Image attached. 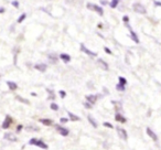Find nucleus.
Listing matches in <instances>:
<instances>
[{"label":"nucleus","mask_w":161,"mask_h":150,"mask_svg":"<svg viewBox=\"0 0 161 150\" xmlns=\"http://www.w3.org/2000/svg\"><path fill=\"white\" fill-rule=\"evenodd\" d=\"M30 143L31 145H36V146H38V147H41L42 149H47V146L45 145L43 141H41V140H36V139H32L31 141H30Z\"/></svg>","instance_id":"1"},{"label":"nucleus","mask_w":161,"mask_h":150,"mask_svg":"<svg viewBox=\"0 0 161 150\" xmlns=\"http://www.w3.org/2000/svg\"><path fill=\"white\" fill-rule=\"evenodd\" d=\"M134 10L136 12H139V14H146V9L140 3H135L134 5Z\"/></svg>","instance_id":"2"},{"label":"nucleus","mask_w":161,"mask_h":150,"mask_svg":"<svg viewBox=\"0 0 161 150\" xmlns=\"http://www.w3.org/2000/svg\"><path fill=\"white\" fill-rule=\"evenodd\" d=\"M87 7H88V9H93V10H95L96 12H98L101 16H103V9L102 8H99V7H97V6H94V5H91V3H88L87 5Z\"/></svg>","instance_id":"3"},{"label":"nucleus","mask_w":161,"mask_h":150,"mask_svg":"<svg viewBox=\"0 0 161 150\" xmlns=\"http://www.w3.org/2000/svg\"><path fill=\"white\" fill-rule=\"evenodd\" d=\"M117 132H118L119 137H120L121 139H124V140L127 139V132H126V130H124L123 128H117Z\"/></svg>","instance_id":"4"},{"label":"nucleus","mask_w":161,"mask_h":150,"mask_svg":"<svg viewBox=\"0 0 161 150\" xmlns=\"http://www.w3.org/2000/svg\"><path fill=\"white\" fill-rule=\"evenodd\" d=\"M11 118H10L9 116H7L6 117V119H5V121H3V128H5V129H7V128H9V126L11 125Z\"/></svg>","instance_id":"5"},{"label":"nucleus","mask_w":161,"mask_h":150,"mask_svg":"<svg viewBox=\"0 0 161 150\" xmlns=\"http://www.w3.org/2000/svg\"><path fill=\"white\" fill-rule=\"evenodd\" d=\"M80 50H82V51H84L85 52L86 54H88V55H92V56H96V53H95V52H92V51H90V50L88 49H86V47L85 45H80Z\"/></svg>","instance_id":"6"},{"label":"nucleus","mask_w":161,"mask_h":150,"mask_svg":"<svg viewBox=\"0 0 161 150\" xmlns=\"http://www.w3.org/2000/svg\"><path fill=\"white\" fill-rule=\"evenodd\" d=\"M147 134L149 135V136L151 137V138L153 139L154 141H156V140H158V137L156 136V134H154V132L152 131V130L150 129V128H147Z\"/></svg>","instance_id":"7"},{"label":"nucleus","mask_w":161,"mask_h":150,"mask_svg":"<svg viewBox=\"0 0 161 150\" xmlns=\"http://www.w3.org/2000/svg\"><path fill=\"white\" fill-rule=\"evenodd\" d=\"M56 128H58V130H60L61 135H63V136H67V135H69V130L67 129H64V128L60 127V126H58Z\"/></svg>","instance_id":"8"},{"label":"nucleus","mask_w":161,"mask_h":150,"mask_svg":"<svg viewBox=\"0 0 161 150\" xmlns=\"http://www.w3.org/2000/svg\"><path fill=\"white\" fill-rule=\"evenodd\" d=\"M7 84H8V86H9L10 90H17V87H18V85H17V84L14 83V82L8 81V82H7Z\"/></svg>","instance_id":"9"},{"label":"nucleus","mask_w":161,"mask_h":150,"mask_svg":"<svg viewBox=\"0 0 161 150\" xmlns=\"http://www.w3.org/2000/svg\"><path fill=\"white\" fill-rule=\"evenodd\" d=\"M36 69H39V71H45L47 69V65L45 64H38V65H36Z\"/></svg>","instance_id":"10"},{"label":"nucleus","mask_w":161,"mask_h":150,"mask_svg":"<svg viewBox=\"0 0 161 150\" xmlns=\"http://www.w3.org/2000/svg\"><path fill=\"white\" fill-rule=\"evenodd\" d=\"M61 58L65 62H69L71 61V56L67 55V54H61Z\"/></svg>","instance_id":"11"},{"label":"nucleus","mask_w":161,"mask_h":150,"mask_svg":"<svg viewBox=\"0 0 161 150\" xmlns=\"http://www.w3.org/2000/svg\"><path fill=\"white\" fill-rule=\"evenodd\" d=\"M6 138L10 139V140H12V141H16L17 140L16 136H14V135H12V134H7V135H6Z\"/></svg>","instance_id":"12"},{"label":"nucleus","mask_w":161,"mask_h":150,"mask_svg":"<svg viewBox=\"0 0 161 150\" xmlns=\"http://www.w3.org/2000/svg\"><path fill=\"white\" fill-rule=\"evenodd\" d=\"M86 98H87V101L91 102L92 104L95 103V101H96V96H93V95H91V96H87Z\"/></svg>","instance_id":"13"},{"label":"nucleus","mask_w":161,"mask_h":150,"mask_svg":"<svg viewBox=\"0 0 161 150\" xmlns=\"http://www.w3.org/2000/svg\"><path fill=\"white\" fill-rule=\"evenodd\" d=\"M69 118H71L72 120H75V121H78V120H80V118H78L77 116H75V115L71 114V113H69Z\"/></svg>","instance_id":"14"},{"label":"nucleus","mask_w":161,"mask_h":150,"mask_svg":"<svg viewBox=\"0 0 161 150\" xmlns=\"http://www.w3.org/2000/svg\"><path fill=\"white\" fill-rule=\"evenodd\" d=\"M117 5H118V0H113V1H110V7L112 8H116Z\"/></svg>","instance_id":"15"},{"label":"nucleus","mask_w":161,"mask_h":150,"mask_svg":"<svg viewBox=\"0 0 161 150\" xmlns=\"http://www.w3.org/2000/svg\"><path fill=\"white\" fill-rule=\"evenodd\" d=\"M98 63H99V64H101V65H102V66H103V69H108L107 64H106V63H105V62H104V61H103V60H99V61H98Z\"/></svg>","instance_id":"16"},{"label":"nucleus","mask_w":161,"mask_h":150,"mask_svg":"<svg viewBox=\"0 0 161 150\" xmlns=\"http://www.w3.org/2000/svg\"><path fill=\"white\" fill-rule=\"evenodd\" d=\"M40 121L44 125H51V120H49V119H41Z\"/></svg>","instance_id":"17"},{"label":"nucleus","mask_w":161,"mask_h":150,"mask_svg":"<svg viewBox=\"0 0 161 150\" xmlns=\"http://www.w3.org/2000/svg\"><path fill=\"white\" fill-rule=\"evenodd\" d=\"M88 120H90L91 123H92V125L94 126V127H97V124H96V121H95L94 119H93V118H92V117H91V116H88Z\"/></svg>","instance_id":"18"},{"label":"nucleus","mask_w":161,"mask_h":150,"mask_svg":"<svg viewBox=\"0 0 161 150\" xmlns=\"http://www.w3.org/2000/svg\"><path fill=\"white\" fill-rule=\"evenodd\" d=\"M116 119H117V120H120L121 121V123H125V118H123V117H121L120 116V115H116Z\"/></svg>","instance_id":"19"},{"label":"nucleus","mask_w":161,"mask_h":150,"mask_svg":"<svg viewBox=\"0 0 161 150\" xmlns=\"http://www.w3.org/2000/svg\"><path fill=\"white\" fill-rule=\"evenodd\" d=\"M25 17H27V14H23L22 16H21L20 18L18 19V22H19V23H20V22H22V21H23V20H25Z\"/></svg>","instance_id":"20"},{"label":"nucleus","mask_w":161,"mask_h":150,"mask_svg":"<svg viewBox=\"0 0 161 150\" xmlns=\"http://www.w3.org/2000/svg\"><path fill=\"white\" fill-rule=\"evenodd\" d=\"M131 36H132V39H134V40L136 41V43H139V40H138V38H137L136 33H134V32H131Z\"/></svg>","instance_id":"21"},{"label":"nucleus","mask_w":161,"mask_h":150,"mask_svg":"<svg viewBox=\"0 0 161 150\" xmlns=\"http://www.w3.org/2000/svg\"><path fill=\"white\" fill-rule=\"evenodd\" d=\"M119 82H120L121 85H126V83H127V82H126V80L124 79V77H119Z\"/></svg>","instance_id":"22"},{"label":"nucleus","mask_w":161,"mask_h":150,"mask_svg":"<svg viewBox=\"0 0 161 150\" xmlns=\"http://www.w3.org/2000/svg\"><path fill=\"white\" fill-rule=\"evenodd\" d=\"M51 108L53 110H58V105H56V104H52L51 105Z\"/></svg>","instance_id":"23"},{"label":"nucleus","mask_w":161,"mask_h":150,"mask_svg":"<svg viewBox=\"0 0 161 150\" xmlns=\"http://www.w3.org/2000/svg\"><path fill=\"white\" fill-rule=\"evenodd\" d=\"M124 86H125V85H121V84H118V85H117V88H118L119 91H124V90H125V88H124Z\"/></svg>","instance_id":"24"},{"label":"nucleus","mask_w":161,"mask_h":150,"mask_svg":"<svg viewBox=\"0 0 161 150\" xmlns=\"http://www.w3.org/2000/svg\"><path fill=\"white\" fill-rule=\"evenodd\" d=\"M60 95H61V97H65V95H66V93L63 92V91H60Z\"/></svg>","instance_id":"25"},{"label":"nucleus","mask_w":161,"mask_h":150,"mask_svg":"<svg viewBox=\"0 0 161 150\" xmlns=\"http://www.w3.org/2000/svg\"><path fill=\"white\" fill-rule=\"evenodd\" d=\"M104 126H106V127H109V128H113V125H110V124H108V123H104Z\"/></svg>","instance_id":"26"},{"label":"nucleus","mask_w":161,"mask_h":150,"mask_svg":"<svg viewBox=\"0 0 161 150\" xmlns=\"http://www.w3.org/2000/svg\"><path fill=\"white\" fill-rule=\"evenodd\" d=\"M105 51H106V52H107V53H108V54H112V51H110V50H109V49H108V47H105Z\"/></svg>","instance_id":"27"},{"label":"nucleus","mask_w":161,"mask_h":150,"mask_svg":"<svg viewBox=\"0 0 161 150\" xmlns=\"http://www.w3.org/2000/svg\"><path fill=\"white\" fill-rule=\"evenodd\" d=\"M12 5H14V7H18V6H19V3H17V1H12Z\"/></svg>","instance_id":"28"},{"label":"nucleus","mask_w":161,"mask_h":150,"mask_svg":"<svg viewBox=\"0 0 161 150\" xmlns=\"http://www.w3.org/2000/svg\"><path fill=\"white\" fill-rule=\"evenodd\" d=\"M67 119L66 118H61V123H66Z\"/></svg>","instance_id":"29"},{"label":"nucleus","mask_w":161,"mask_h":150,"mask_svg":"<svg viewBox=\"0 0 161 150\" xmlns=\"http://www.w3.org/2000/svg\"><path fill=\"white\" fill-rule=\"evenodd\" d=\"M3 11H5L3 9H0V12H3Z\"/></svg>","instance_id":"30"}]
</instances>
